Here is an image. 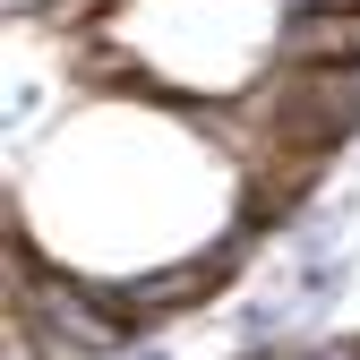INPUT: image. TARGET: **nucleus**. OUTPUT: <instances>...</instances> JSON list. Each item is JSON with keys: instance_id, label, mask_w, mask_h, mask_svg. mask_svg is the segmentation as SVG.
Listing matches in <instances>:
<instances>
[{"instance_id": "nucleus-1", "label": "nucleus", "mask_w": 360, "mask_h": 360, "mask_svg": "<svg viewBox=\"0 0 360 360\" xmlns=\"http://www.w3.org/2000/svg\"><path fill=\"white\" fill-rule=\"evenodd\" d=\"M249 240L240 232H214L206 249H189V257H163V266H138V275H112V292H120V309H129V326H138L146 343H163V326H180V318H198V309H214L223 292H232L240 275H249Z\"/></svg>"}, {"instance_id": "nucleus-2", "label": "nucleus", "mask_w": 360, "mask_h": 360, "mask_svg": "<svg viewBox=\"0 0 360 360\" xmlns=\"http://www.w3.org/2000/svg\"><path fill=\"white\" fill-rule=\"evenodd\" d=\"M275 69H360V18H335V9L275 18Z\"/></svg>"}, {"instance_id": "nucleus-3", "label": "nucleus", "mask_w": 360, "mask_h": 360, "mask_svg": "<svg viewBox=\"0 0 360 360\" xmlns=\"http://www.w3.org/2000/svg\"><path fill=\"white\" fill-rule=\"evenodd\" d=\"M275 9L292 18V9H335V18H360V0H275Z\"/></svg>"}, {"instance_id": "nucleus-4", "label": "nucleus", "mask_w": 360, "mask_h": 360, "mask_svg": "<svg viewBox=\"0 0 360 360\" xmlns=\"http://www.w3.org/2000/svg\"><path fill=\"white\" fill-rule=\"evenodd\" d=\"M129 360H172V343H138V352H129Z\"/></svg>"}]
</instances>
